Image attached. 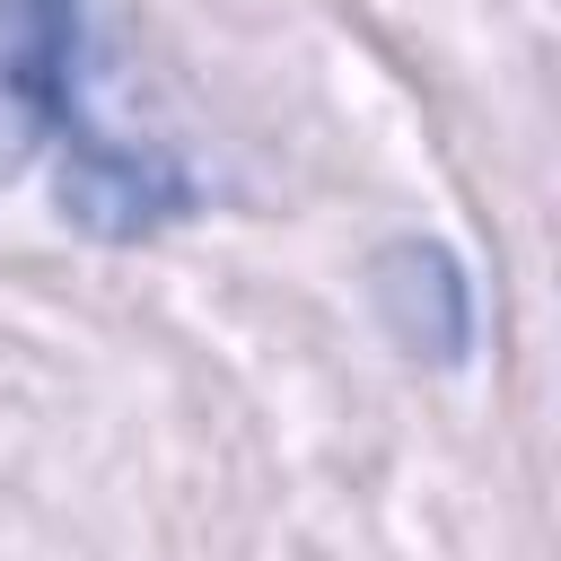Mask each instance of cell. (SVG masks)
I'll use <instances>...</instances> for the list:
<instances>
[{
	"mask_svg": "<svg viewBox=\"0 0 561 561\" xmlns=\"http://www.w3.org/2000/svg\"><path fill=\"white\" fill-rule=\"evenodd\" d=\"M18 175H44L53 219L96 245H149L210 202L184 140L105 114L96 0H0V184Z\"/></svg>",
	"mask_w": 561,
	"mask_h": 561,
	"instance_id": "6da1fadb",
	"label": "cell"
},
{
	"mask_svg": "<svg viewBox=\"0 0 561 561\" xmlns=\"http://www.w3.org/2000/svg\"><path fill=\"white\" fill-rule=\"evenodd\" d=\"M368 307H377L386 342L430 368H465L482 342V289H473L465 254L438 237H386L368 254Z\"/></svg>",
	"mask_w": 561,
	"mask_h": 561,
	"instance_id": "7a4b0ae2",
	"label": "cell"
}]
</instances>
